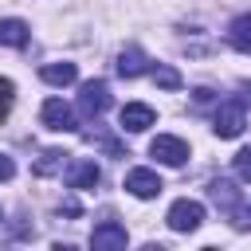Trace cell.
I'll return each instance as SVG.
<instances>
[{
    "instance_id": "20",
    "label": "cell",
    "mask_w": 251,
    "mask_h": 251,
    "mask_svg": "<svg viewBox=\"0 0 251 251\" xmlns=\"http://www.w3.org/2000/svg\"><path fill=\"white\" fill-rule=\"evenodd\" d=\"M59 212H67V216H78V200H63V204H59Z\"/></svg>"
},
{
    "instance_id": "5",
    "label": "cell",
    "mask_w": 251,
    "mask_h": 251,
    "mask_svg": "<svg viewBox=\"0 0 251 251\" xmlns=\"http://www.w3.org/2000/svg\"><path fill=\"white\" fill-rule=\"evenodd\" d=\"M149 153H153L161 165H173V169H180V165L188 161V145H184L180 137H173V133H157V137L149 141Z\"/></svg>"
},
{
    "instance_id": "14",
    "label": "cell",
    "mask_w": 251,
    "mask_h": 251,
    "mask_svg": "<svg viewBox=\"0 0 251 251\" xmlns=\"http://www.w3.org/2000/svg\"><path fill=\"white\" fill-rule=\"evenodd\" d=\"M208 196L216 200V208H227V212L239 204V188H235L231 180H224V176H216V180L208 184Z\"/></svg>"
},
{
    "instance_id": "12",
    "label": "cell",
    "mask_w": 251,
    "mask_h": 251,
    "mask_svg": "<svg viewBox=\"0 0 251 251\" xmlns=\"http://www.w3.org/2000/svg\"><path fill=\"white\" fill-rule=\"evenodd\" d=\"M227 43H231L235 51L251 55V12H243V16L231 20V27H227Z\"/></svg>"
},
{
    "instance_id": "13",
    "label": "cell",
    "mask_w": 251,
    "mask_h": 251,
    "mask_svg": "<svg viewBox=\"0 0 251 251\" xmlns=\"http://www.w3.org/2000/svg\"><path fill=\"white\" fill-rule=\"evenodd\" d=\"M31 39V27L24 20H0V43L4 47H27Z\"/></svg>"
},
{
    "instance_id": "4",
    "label": "cell",
    "mask_w": 251,
    "mask_h": 251,
    "mask_svg": "<svg viewBox=\"0 0 251 251\" xmlns=\"http://www.w3.org/2000/svg\"><path fill=\"white\" fill-rule=\"evenodd\" d=\"M165 220H169V227H173V231H196V227L204 224V204L184 196V200H176V204L169 208V216H165Z\"/></svg>"
},
{
    "instance_id": "3",
    "label": "cell",
    "mask_w": 251,
    "mask_h": 251,
    "mask_svg": "<svg viewBox=\"0 0 251 251\" xmlns=\"http://www.w3.org/2000/svg\"><path fill=\"white\" fill-rule=\"evenodd\" d=\"M39 118H43V126L55 129V133H75V129H78V118H75V110H71L63 98H47L43 110H39Z\"/></svg>"
},
{
    "instance_id": "1",
    "label": "cell",
    "mask_w": 251,
    "mask_h": 251,
    "mask_svg": "<svg viewBox=\"0 0 251 251\" xmlns=\"http://www.w3.org/2000/svg\"><path fill=\"white\" fill-rule=\"evenodd\" d=\"M243 126H247V106H243V98H239V94L224 98V102H220V110H216V118H212L216 137H239V133H243Z\"/></svg>"
},
{
    "instance_id": "7",
    "label": "cell",
    "mask_w": 251,
    "mask_h": 251,
    "mask_svg": "<svg viewBox=\"0 0 251 251\" xmlns=\"http://www.w3.org/2000/svg\"><path fill=\"white\" fill-rule=\"evenodd\" d=\"M161 188H165V184H161V176H157L153 169H129V173H126V192H133L137 200H153Z\"/></svg>"
},
{
    "instance_id": "15",
    "label": "cell",
    "mask_w": 251,
    "mask_h": 251,
    "mask_svg": "<svg viewBox=\"0 0 251 251\" xmlns=\"http://www.w3.org/2000/svg\"><path fill=\"white\" fill-rule=\"evenodd\" d=\"M67 157H71V153H63V149H43V157L35 161V176H55V173H63Z\"/></svg>"
},
{
    "instance_id": "16",
    "label": "cell",
    "mask_w": 251,
    "mask_h": 251,
    "mask_svg": "<svg viewBox=\"0 0 251 251\" xmlns=\"http://www.w3.org/2000/svg\"><path fill=\"white\" fill-rule=\"evenodd\" d=\"M153 82L161 86V90H180V71L176 67H153Z\"/></svg>"
},
{
    "instance_id": "2",
    "label": "cell",
    "mask_w": 251,
    "mask_h": 251,
    "mask_svg": "<svg viewBox=\"0 0 251 251\" xmlns=\"http://www.w3.org/2000/svg\"><path fill=\"white\" fill-rule=\"evenodd\" d=\"M106 106H110V86L102 78H90V82L78 86V110H82V118H98V114H106Z\"/></svg>"
},
{
    "instance_id": "19",
    "label": "cell",
    "mask_w": 251,
    "mask_h": 251,
    "mask_svg": "<svg viewBox=\"0 0 251 251\" xmlns=\"http://www.w3.org/2000/svg\"><path fill=\"white\" fill-rule=\"evenodd\" d=\"M12 176H16V165L8 153H0V180H12Z\"/></svg>"
},
{
    "instance_id": "17",
    "label": "cell",
    "mask_w": 251,
    "mask_h": 251,
    "mask_svg": "<svg viewBox=\"0 0 251 251\" xmlns=\"http://www.w3.org/2000/svg\"><path fill=\"white\" fill-rule=\"evenodd\" d=\"M12 102H16V86H12V78H0V122L8 118Z\"/></svg>"
},
{
    "instance_id": "9",
    "label": "cell",
    "mask_w": 251,
    "mask_h": 251,
    "mask_svg": "<svg viewBox=\"0 0 251 251\" xmlns=\"http://www.w3.org/2000/svg\"><path fill=\"white\" fill-rule=\"evenodd\" d=\"M145 71H149V59H145V51L129 43V47L118 55V75H122V78H137V75H145Z\"/></svg>"
},
{
    "instance_id": "11",
    "label": "cell",
    "mask_w": 251,
    "mask_h": 251,
    "mask_svg": "<svg viewBox=\"0 0 251 251\" xmlns=\"http://www.w3.org/2000/svg\"><path fill=\"white\" fill-rule=\"evenodd\" d=\"M39 78H43L47 86H71V82L78 78V67H75V63H43V67H39Z\"/></svg>"
},
{
    "instance_id": "8",
    "label": "cell",
    "mask_w": 251,
    "mask_h": 251,
    "mask_svg": "<svg viewBox=\"0 0 251 251\" xmlns=\"http://www.w3.org/2000/svg\"><path fill=\"white\" fill-rule=\"evenodd\" d=\"M118 122H122V129H129V133H141V129H149V126L157 122V114H153V106H145V102H126L122 114H118Z\"/></svg>"
},
{
    "instance_id": "6",
    "label": "cell",
    "mask_w": 251,
    "mask_h": 251,
    "mask_svg": "<svg viewBox=\"0 0 251 251\" xmlns=\"http://www.w3.org/2000/svg\"><path fill=\"white\" fill-rule=\"evenodd\" d=\"M126 243H129V235H126V224H118V220H102L90 231V247L94 251H122Z\"/></svg>"
},
{
    "instance_id": "18",
    "label": "cell",
    "mask_w": 251,
    "mask_h": 251,
    "mask_svg": "<svg viewBox=\"0 0 251 251\" xmlns=\"http://www.w3.org/2000/svg\"><path fill=\"white\" fill-rule=\"evenodd\" d=\"M231 165H235V176L239 180H251V149H239Z\"/></svg>"
},
{
    "instance_id": "10",
    "label": "cell",
    "mask_w": 251,
    "mask_h": 251,
    "mask_svg": "<svg viewBox=\"0 0 251 251\" xmlns=\"http://www.w3.org/2000/svg\"><path fill=\"white\" fill-rule=\"evenodd\" d=\"M98 180H102V169H98L94 161H75L71 173H67V184L78 188V192H82V188H94Z\"/></svg>"
}]
</instances>
